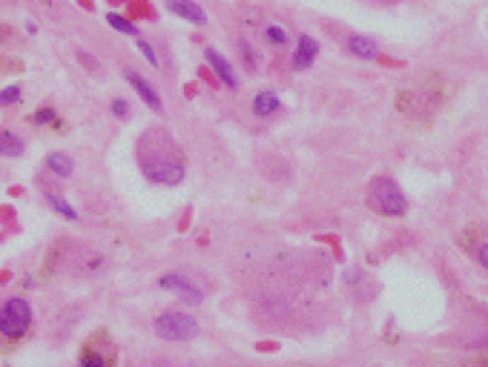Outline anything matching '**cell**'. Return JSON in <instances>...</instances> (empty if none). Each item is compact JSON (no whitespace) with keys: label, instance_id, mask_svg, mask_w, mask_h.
I'll use <instances>...</instances> for the list:
<instances>
[{"label":"cell","instance_id":"obj_1","mask_svg":"<svg viewBox=\"0 0 488 367\" xmlns=\"http://www.w3.org/2000/svg\"><path fill=\"white\" fill-rule=\"evenodd\" d=\"M136 161L138 172L153 187H181L187 181L190 164L184 147L175 141V135L167 126H147L136 141Z\"/></svg>","mask_w":488,"mask_h":367},{"label":"cell","instance_id":"obj_2","mask_svg":"<svg viewBox=\"0 0 488 367\" xmlns=\"http://www.w3.org/2000/svg\"><path fill=\"white\" fill-rule=\"evenodd\" d=\"M153 333H155V339H161L167 344H187L201 336V321L190 310L169 307L153 318Z\"/></svg>","mask_w":488,"mask_h":367},{"label":"cell","instance_id":"obj_3","mask_svg":"<svg viewBox=\"0 0 488 367\" xmlns=\"http://www.w3.org/2000/svg\"><path fill=\"white\" fill-rule=\"evenodd\" d=\"M368 207L385 218H403L408 212V195L393 178L376 175L368 184Z\"/></svg>","mask_w":488,"mask_h":367},{"label":"cell","instance_id":"obj_4","mask_svg":"<svg viewBox=\"0 0 488 367\" xmlns=\"http://www.w3.org/2000/svg\"><path fill=\"white\" fill-rule=\"evenodd\" d=\"M32 321L35 310L26 296H9L0 304V339H6L12 344L23 342L32 333Z\"/></svg>","mask_w":488,"mask_h":367},{"label":"cell","instance_id":"obj_5","mask_svg":"<svg viewBox=\"0 0 488 367\" xmlns=\"http://www.w3.org/2000/svg\"><path fill=\"white\" fill-rule=\"evenodd\" d=\"M78 367H118V344L109 330H95L81 344Z\"/></svg>","mask_w":488,"mask_h":367},{"label":"cell","instance_id":"obj_6","mask_svg":"<svg viewBox=\"0 0 488 367\" xmlns=\"http://www.w3.org/2000/svg\"><path fill=\"white\" fill-rule=\"evenodd\" d=\"M155 284H158V290L175 293V296H179V301H184V304H190V307H201L204 299H207L204 287L193 279L190 272H181V270H169V272L158 275Z\"/></svg>","mask_w":488,"mask_h":367},{"label":"cell","instance_id":"obj_7","mask_svg":"<svg viewBox=\"0 0 488 367\" xmlns=\"http://www.w3.org/2000/svg\"><path fill=\"white\" fill-rule=\"evenodd\" d=\"M204 64H207V72H213L215 83H221L227 92H239L242 80H239V72L227 55H221L215 46H204Z\"/></svg>","mask_w":488,"mask_h":367},{"label":"cell","instance_id":"obj_8","mask_svg":"<svg viewBox=\"0 0 488 367\" xmlns=\"http://www.w3.org/2000/svg\"><path fill=\"white\" fill-rule=\"evenodd\" d=\"M124 80L132 86V92L144 101V107L147 109H153V112H164V98H161V92H158V86L150 80V78H144L138 69H132V66H126L124 69Z\"/></svg>","mask_w":488,"mask_h":367},{"label":"cell","instance_id":"obj_9","mask_svg":"<svg viewBox=\"0 0 488 367\" xmlns=\"http://www.w3.org/2000/svg\"><path fill=\"white\" fill-rule=\"evenodd\" d=\"M319 52H322L319 40H316L314 35H304V32H302V35L296 37V43H293V52H290V69H293V72H307L310 66L316 64Z\"/></svg>","mask_w":488,"mask_h":367},{"label":"cell","instance_id":"obj_10","mask_svg":"<svg viewBox=\"0 0 488 367\" xmlns=\"http://www.w3.org/2000/svg\"><path fill=\"white\" fill-rule=\"evenodd\" d=\"M164 9L175 18H181L184 23L204 29L207 26V12L198 6V0H164Z\"/></svg>","mask_w":488,"mask_h":367},{"label":"cell","instance_id":"obj_11","mask_svg":"<svg viewBox=\"0 0 488 367\" xmlns=\"http://www.w3.org/2000/svg\"><path fill=\"white\" fill-rule=\"evenodd\" d=\"M250 109H253L256 118L270 121V118H276V115L285 109V104H282V98H279V92H273V89H261V92H256V95H253Z\"/></svg>","mask_w":488,"mask_h":367},{"label":"cell","instance_id":"obj_12","mask_svg":"<svg viewBox=\"0 0 488 367\" xmlns=\"http://www.w3.org/2000/svg\"><path fill=\"white\" fill-rule=\"evenodd\" d=\"M345 49L359 61H376L379 58V43L368 35H359V32H350L345 37Z\"/></svg>","mask_w":488,"mask_h":367},{"label":"cell","instance_id":"obj_13","mask_svg":"<svg viewBox=\"0 0 488 367\" xmlns=\"http://www.w3.org/2000/svg\"><path fill=\"white\" fill-rule=\"evenodd\" d=\"M396 109L403 112L405 118H414V115H425V95H419V92H411V89H403L396 95Z\"/></svg>","mask_w":488,"mask_h":367},{"label":"cell","instance_id":"obj_14","mask_svg":"<svg viewBox=\"0 0 488 367\" xmlns=\"http://www.w3.org/2000/svg\"><path fill=\"white\" fill-rule=\"evenodd\" d=\"M26 152V141L15 132L0 126V158H20Z\"/></svg>","mask_w":488,"mask_h":367},{"label":"cell","instance_id":"obj_15","mask_svg":"<svg viewBox=\"0 0 488 367\" xmlns=\"http://www.w3.org/2000/svg\"><path fill=\"white\" fill-rule=\"evenodd\" d=\"M47 169L55 175V178H72V172H75V161H72V155L69 152H61V150H55V152H49L47 155Z\"/></svg>","mask_w":488,"mask_h":367},{"label":"cell","instance_id":"obj_16","mask_svg":"<svg viewBox=\"0 0 488 367\" xmlns=\"http://www.w3.org/2000/svg\"><path fill=\"white\" fill-rule=\"evenodd\" d=\"M261 40L270 46V49H285V46H290V35L282 23H264L261 26Z\"/></svg>","mask_w":488,"mask_h":367},{"label":"cell","instance_id":"obj_17","mask_svg":"<svg viewBox=\"0 0 488 367\" xmlns=\"http://www.w3.org/2000/svg\"><path fill=\"white\" fill-rule=\"evenodd\" d=\"M236 49H239V61H242V66H244L247 72H258V49H256V46H253L244 35L236 37Z\"/></svg>","mask_w":488,"mask_h":367},{"label":"cell","instance_id":"obj_18","mask_svg":"<svg viewBox=\"0 0 488 367\" xmlns=\"http://www.w3.org/2000/svg\"><path fill=\"white\" fill-rule=\"evenodd\" d=\"M107 23H109V29H115V32H121L126 37H141V26L132 18L121 15V12H107Z\"/></svg>","mask_w":488,"mask_h":367},{"label":"cell","instance_id":"obj_19","mask_svg":"<svg viewBox=\"0 0 488 367\" xmlns=\"http://www.w3.org/2000/svg\"><path fill=\"white\" fill-rule=\"evenodd\" d=\"M47 204H49L52 212H58L61 218H66V221H78V210H75L64 195H58V193H47Z\"/></svg>","mask_w":488,"mask_h":367},{"label":"cell","instance_id":"obj_20","mask_svg":"<svg viewBox=\"0 0 488 367\" xmlns=\"http://www.w3.org/2000/svg\"><path fill=\"white\" fill-rule=\"evenodd\" d=\"M35 126H55L58 121H61V115H58V109L55 107H40V109H35L32 112V118H29Z\"/></svg>","mask_w":488,"mask_h":367},{"label":"cell","instance_id":"obj_21","mask_svg":"<svg viewBox=\"0 0 488 367\" xmlns=\"http://www.w3.org/2000/svg\"><path fill=\"white\" fill-rule=\"evenodd\" d=\"M23 101V86H18V83H9V86H4L0 89V107L4 109H9V107H18Z\"/></svg>","mask_w":488,"mask_h":367},{"label":"cell","instance_id":"obj_22","mask_svg":"<svg viewBox=\"0 0 488 367\" xmlns=\"http://www.w3.org/2000/svg\"><path fill=\"white\" fill-rule=\"evenodd\" d=\"M136 46H138V55H141L153 69L161 64V58H158V52H155V43H153V40H147V37H136Z\"/></svg>","mask_w":488,"mask_h":367},{"label":"cell","instance_id":"obj_23","mask_svg":"<svg viewBox=\"0 0 488 367\" xmlns=\"http://www.w3.org/2000/svg\"><path fill=\"white\" fill-rule=\"evenodd\" d=\"M109 112H112V118H118V121H129L132 107H129L126 98H112V101H109Z\"/></svg>","mask_w":488,"mask_h":367},{"label":"cell","instance_id":"obj_24","mask_svg":"<svg viewBox=\"0 0 488 367\" xmlns=\"http://www.w3.org/2000/svg\"><path fill=\"white\" fill-rule=\"evenodd\" d=\"M75 58H78V61H81L86 69H90V72H98V69H101V64H98V61H95L90 52H83V49H75Z\"/></svg>","mask_w":488,"mask_h":367},{"label":"cell","instance_id":"obj_25","mask_svg":"<svg viewBox=\"0 0 488 367\" xmlns=\"http://www.w3.org/2000/svg\"><path fill=\"white\" fill-rule=\"evenodd\" d=\"M474 255H477V264H480L482 270H488V241H482V244L474 250Z\"/></svg>","mask_w":488,"mask_h":367},{"label":"cell","instance_id":"obj_26","mask_svg":"<svg viewBox=\"0 0 488 367\" xmlns=\"http://www.w3.org/2000/svg\"><path fill=\"white\" fill-rule=\"evenodd\" d=\"M9 37H12V29H9V26H0V43L9 40Z\"/></svg>","mask_w":488,"mask_h":367},{"label":"cell","instance_id":"obj_27","mask_svg":"<svg viewBox=\"0 0 488 367\" xmlns=\"http://www.w3.org/2000/svg\"><path fill=\"white\" fill-rule=\"evenodd\" d=\"M184 95H187V98H193V95H196V83H193V86H190V83L184 86Z\"/></svg>","mask_w":488,"mask_h":367}]
</instances>
